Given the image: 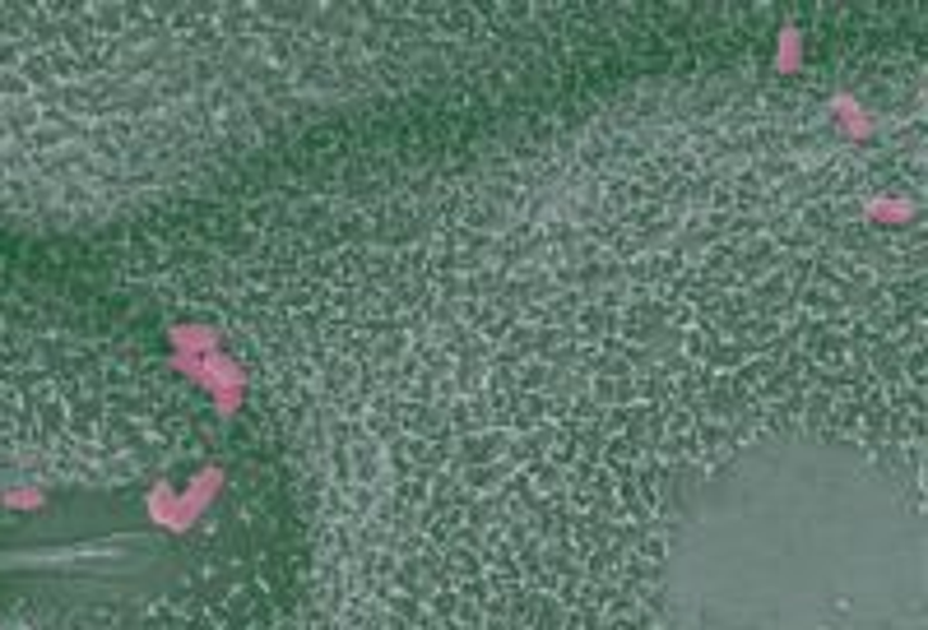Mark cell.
<instances>
[{
	"label": "cell",
	"instance_id": "cell-1",
	"mask_svg": "<svg viewBox=\"0 0 928 630\" xmlns=\"http://www.w3.org/2000/svg\"><path fill=\"white\" fill-rule=\"evenodd\" d=\"M218 492H223V468H214V464H210V468H200L196 478L177 492V533L191 529V524H196V519L214 505V496H218Z\"/></svg>",
	"mask_w": 928,
	"mask_h": 630
},
{
	"label": "cell",
	"instance_id": "cell-2",
	"mask_svg": "<svg viewBox=\"0 0 928 630\" xmlns=\"http://www.w3.org/2000/svg\"><path fill=\"white\" fill-rule=\"evenodd\" d=\"M167 343H172V353H191V357L223 353V335H218L214 325H200V320L172 325V329H167Z\"/></svg>",
	"mask_w": 928,
	"mask_h": 630
},
{
	"label": "cell",
	"instance_id": "cell-3",
	"mask_svg": "<svg viewBox=\"0 0 928 630\" xmlns=\"http://www.w3.org/2000/svg\"><path fill=\"white\" fill-rule=\"evenodd\" d=\"M177 492H181L177 482H159V487H153V492L145 496L149 519L159 524V529H167V533H177Z\"/></svg>",
	"mask_w": 928,
	"mask_h": 630
},
{
	"label": "cell",
	"instance_id": "cell-4",
	"mask_svg": "<svg viewBox=\"0 0 928 630\" xmlns=\"http://www.w3.org/2000/svg\"><path fill=\"white\" fill-rule=\"evenodd\" d=\"M831 108H836V121H840V130L845 135H858V139L873 135V116L858 108L854 98H831Z\"/></svg>",
	"mask_w": 928,
	"mask_h": 630
},
{
	"label": "cell",
	"instance_id": "cell-5",
	"mask_svg": "<svg viewBox=\"0 0 928 630\" xmlns=\"http://www.w3.org/2000/svg\"><path fill=\"white\" fill-rule=\"evenodd\" d=\"M799 65H803V33L789 24V28H780V42H776V70L780 75H794Z\"/></svg>",
	"mask_w": 928,
	"mask_h": 630
},
{
	"label": "cell",
	"instance_id": "cell-6",
	"mask_svg": "<svg viewBox=\"0 0 928 630\" xmlns=\"http://www.w3.org/2000/svg\"><path fill=\"white\" fill-rule=\"evenodd\" d=\"M0 505H5V511H42L47 492L42 487H10V492L0 496Z\"/></svg>",
	"mask_w": 928,
	"mask_h": 630
},
{
	"label": "cell",
	"instance_id": "cell-7",
	"mask_svg": "<svg viewBox=\"0 0 928 630\" xmlns=\"http://www.w3.org/2000/svg\"><path fill=\"white\" fill-rule=\"evenodd\" d=\"M868 218L905 223V218H915V204H910V200H868Z\"/></svg>",
	"mask_w": 928,
	"mask_h": 630
},
{
	"label": "cell",
	"instance_id": "cell-8",
	"mask_svg": "<svg viewBox=\"0 0 928 630\" xmlns=\"http://www.w3.org/2000/svg\"><path fill=\"white\" fill-rule=\"evenodd\" d=\"M210 399H214V408H218L223 417H228V413H237V408H242L247 390H218V394H210Z\"/></svg>",
	"mask_w": 928,
	"mask_h": 630
}]
</instances>
